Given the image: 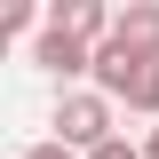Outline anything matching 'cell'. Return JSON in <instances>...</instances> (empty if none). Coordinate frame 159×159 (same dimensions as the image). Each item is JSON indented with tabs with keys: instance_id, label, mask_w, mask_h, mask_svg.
Wrapping results in <instances>:
<instances>
[{
	"instance_id": "obj_1",
	"label": "cell",
	"mask_w": 159,
	"mask_h": 159,
	"mask_svg": "<svg viewBox=\"0 0 159 159\" xmlns=\"http://www.w3.org/2000/svg\"><path fill=\"white\" fill-rule=\"evenodd\" d=\"M111 111H119V103H111V96H96V88H56L48 135H56L64 151H80V159H88L96 143H111V135H119V127H111Z\"/></svg>"
},
{
	"instance_id": "obj_5",
	"label": "cell",
	"mask_w": 159,
	"mask_h": 159,
	"mask_svg": "<svg viewBox=\"0 0 159 159\" xmlns=\"http://www.w3.org/2000/svg\"><path fill=\"white\" fill-rule=\"evenodd\" d=\"M88 159H143V143H127V135H111V143H96Z\"/></svg>"
},
{
	"instance_id": "obj_3",
	"label": "cell",
	"mask_w": 159,
	"mask_h": 159,
	"mask_svg": "<svg viewBox=\"0 0 159 159\" xmlns=\"http://www.w3.org/2000/svg\"><path fill=\"white\" fill-rule=\"evenodd\" d=\"M111 48H127L135 64H159V0H127V8H119Z\"/></svg>"
},
{
	"instance_id": "obj_6",
	"label": "cell",
	"mask_w": 159,
	"mask_h": 159,
	"mask_svg": "<svg viewBox=\"0 0 159 159\" xmlns=\"http://www.w3.org/2000/svg\"><path fill=\"white\" fill-rule=\"evenodd\" d=\"M16 159H80V151H64V143H56V135H48V143H24V151H16Z\"/></svg>"
},
{
	"instance_id": "obj_7",
	"label": "cell",
	"mask_w": 159,
	"mask_h": 159,
	"mask_svg": "<svg viewBox=\"0 0 159 159\" xmlns=\"http://www.w3.org/2000/svg\"><path fill=\"white\" fill-rule=\"evenodd\" d=\"M143 159H159V127H143Z\"/></svg>"
},
{
	"instance_id": "obj_2",
	"label": "cell",
	"mask_w": 159,
	"mask_h": 159,
	"mask_svg": "<svg viewBox=\"0 0 159 159\" xmlns=\"http://www.w3.org/2000/svg\"><path fill=\"white\" fill-rule=\"evenodd\" d=\"M32 64H40L48 80H64V88H80V80H96V48H88V40H72L64 24H48V32L32 40Z\"/></svg>"
},
{
	"instance_id": "obj_4",
	"label": "cell",
	"mask_w": 159,
	"mask_h": 159,
	"mask_svg": "<svg viewBox=\"0 0 159 159\" xmlns=\"http://www.w3.org/2000/svg\"><path fill=\"white\" fill-rule=\"evenodd\" d=\"M48 24H64V32L88 40V48H103V40H111V24H119V8H103V0H56V8H48Z\"/></svg>"
}]
</instances>
